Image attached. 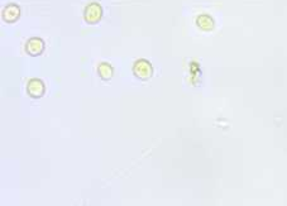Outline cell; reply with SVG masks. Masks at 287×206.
I'll return each instance as SVG.
<instances>
[{"instance_id": "cell-1", "label": "cell", "mask_w": 287, "mask_h": 206, "mask_svg": "<svg viewBox=\"0 0 287 206\" xmlns=\"http://www.w3.org/2000/svg\"><path fill=\"white\" fill-rule=\"evenodd\" d=\"M133 72H134L137 79L146 81V80L151 79L152 75H153V67L147 60H138L133 66Z\"/></svg>"}, {"instance_id": "cell-7", "label": "cell", "mask_w": 287, "mask_h": 206, "mask_svg": "<svg viewBox=\"0 0 287 206\" xmlns=\"http://www.w3.org/2000/svg\"><path fill=\"white\" fill-rule=\"evenodd\" d=\"M198 25L203 30H210L214 28V20L209 15H200L198 18Z\"/></svg>"}, {"instance_id": "cell-3", "label": "cell", "mask_w": 287, "mask_h": 206, "mask_svg": "<svg viewBox=\"0 0 287 206\" xmlns=\"http://www.w3.org/2000/svg\"><path fill=\"white\" fill-rule=\"evenodd\" d=\"M27 92L32 99H41L46 92V85L42 80L32 79L27 85Z\"/></svg>"}, {"instance_id": "cell-6", "label": "cell", "mask_w": 287, "mask_h": 206, "mask_svg": "<svg viewBox=\"0 0 287 206\" xmlns=\"http://www.w3.org/2000/svg\"><path fill=\"white\" fill-rule=\"evenodd\" d=\"M98 72H99V76H100L104 81L111 80L114 76V68L111 67V65H109L108 62L100 63L98 67Z\"/></svg>"}, {"instance_id": "cell-4", "label": "cell", "mask_w": 287, "mask_h": 206, "mask_svg": "<svg viewBox=\"0 0 287 206\" xmlns=\"http://www.w3.org/2000/svg\"><path fill=\"white\" fill-rule=\"evenodd\" d=\"M44 48H46V44L42 38H38V37H33L25 44V52H27L29 56H39V54L43 53Z\"/></svg>"}, {"instance_id": "cell-2", "label": "cell", "mask_w": 287, "mask_h": 206, "mask_svg": "<svg viewBox=\"0 0 287 206\" xmlns=\"http://www.w3.org/2000/svg\"><path fill=\"white\" fill-rule=\"evenodd\" d=\"M85 20L90 24H95V23H98L99 20L101 19V16H103V8H101L100 4L98 3H91L86 6L85 9Z\"/></svg>"}, {"instance_id": "cell-5", "label": "cell", "mask_w": 287, "mask_h": 206, "mask_svg": "<svg viewBox=\"0 0 287 206\" xmlns=\"http://www.w3.org/2000/svg\"><path fill=\"white\" fill-rule=\"evenodd\" d=\"M1 16H3V20L6 23H14L19 19L20 16V9H19L18 5L15 4H9L5 8L3 9V13H1Z\"/></svg>"}]
</instances>
